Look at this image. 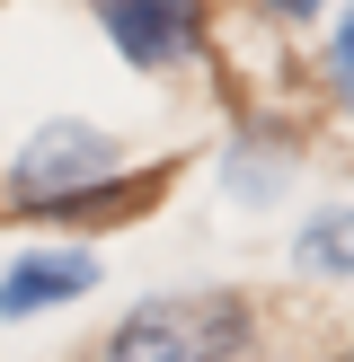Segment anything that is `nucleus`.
<instances>
[{
    "instance_id": "f257e3e1",
    "label": "nucleus",
    "mask_w": 354,
    "mask_h": 362,
    "mask_svg": "<svg viewBox=\"0 0 354 362\" xmlns=\"http://www.w3.org/2000/svg\"><path fill=\"white\" fill-rule=\"evenodd\" d=\"M257 336V310L239 292H151L124 310L98 362H239Z\"/></svg>"
},
{
    "instance_id": "f03ea898",
    "label": "nucleus",
    "mask_w": 354,
    "mask_h": 362,
    "mask_svg": "<svg viewBox=\"0 0 354 362\" xmlns=\"http://www.w3.org/2000/svg\"><path fill=\"white\" fill-rule=\"evenodd\" d=\"M115 141L98 133V124H35V141L9 159V204L27 212H71L88 204L98 186H115Z\"/></svg>"
},
{
    "instance_id": "7ed1b4c3",
    "label": "nucleus",
    "mask_w": 354,
    "mask_h": 362,
    "mask_svg": "<svg viewBox=\"0 0 354 362\" xmlns=\"http://www.w3.org/2000/svg\"><path fill=\"white\" fill-rule=\"evenodd\" d=\"M98 27L115 35V53L133 71H177L204 53V9L195 0H88Z\"/></svg>"
},
{
    "instance_id": "20e7f679",
    "label": "nucleus",
    "mask_w": 354,
    "mask_h": 362,
    "mask_svg": "<svg viewBox=\"0 0 354 362\" xmlns=\"http://www.w3.org/2000/svg\"><path fill=\"white\" fill-rule=\"evenodd\" d=\"M98 283V257L88 247H35L0 274V318H35V310H62Z\"/></svg>"
},
{
    "instance_id": "39448f33",
    "label": "nucleus",
    "mask_w": 354,
    "mask_h": 362,
    "mask_svg": "<svg viewBox=\"0 0 354 362\" xmlns=\"http://www.w3.org/2000/svg\"><path fill=\"white\" fill-rule=\"evenodd\" d=\"M292 257H301V274H354V212H319V221H301Z\"/></svg>"
},
{
    "instance_id": "423d86ee",
    "label": "nucleus",
    "mask_w": 354,
    "mask_h": 362,
    "mask_svg": "<svg viewBox=\"0 0 354 362\" xmlns=\"http://www.w3.org/2000/svg\"><path fill=\"white\" fill-rule=\"evenodd\" d=\"M328 71H336V88H346V98H354V18H346V27H336V45H328Z\"/></svg>"
},
{
    "instance_id": "0eeeda50",
    "label": "nucleus",
    "mask_w": 354,
    "mask_h": 362,
    "mask_svg": "<svg viewBox=\"0 0 354 362\" xmlns=\"http://www.w3.org/2000/svg\"><path fill=\"white\" fill-rule=\"evenodd\" d=\"M346 362H354V354H346Z\"/></svg>"
}]
</instances>
